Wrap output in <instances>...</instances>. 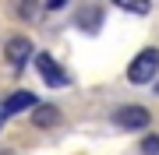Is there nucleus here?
Wrapping results in <instances>:
<instances>
[{
  "instance_id": "nucleus-1",
  "label": "nucleus",
  "mask_w": 159,
  "mask_h": 155,
  "mask_svg": "<svg viewBox=\"0 0 159 155\" xmlns=\"http://www.w3.org/2000/svg\"><path fill=\"white\" fill-rule=\"evenodd\" d=\"M156 71H159V50H156V46H148V50H142L134 60H131L127 78L134 81V85H148V81L156 78Z\"/></svg>"
},
{
  "instance_id": "nucleus-2",
  "label": "nucleus",
  "mask_w": 159,
  "mask_h": 155,
  "mask_svg": "<svg viewBox=\"0 0 159 155\" xmlns=\"http://www.w3.org/2000/svg\"><path fill=\"white\" fill-rule=\"evenodd\" d=\"M148 120H152V113L145 106H120V109H113V123L120 131H145Z\"/></svg>"
},
{
  "instance_id": "nucleus-3",
  "label": "nucleus",
  "mask_w": 159,
  "mask_h": 155,
  "mask_svg": "<svg viewBox=\"0 0 159 155\" xmlns=\"http://www.w3.org/2000/svg\"><path fill=\"white\" fill-rule=\"evenodd\" d=\"M32 63H35L39 78H43V81H46L50 88H64V85H67V74L60 71V63L53 60L50 53H35V57H32Z\"/></svg>"
},
{
  "instance_id": "nucleus-4",
  "label": "nucleus",
  "mask_w": 159,
  "mask_h": 155,
  "mask_svg": "<svg viewBox=\"0 0 159 155\" xmlns=\"http://www.w3.org/2000/svg\"><path fill=\"white\" fill-rule=\"evenodd\" d=\"M4 57L11 60V67H14V71H21L25 63H29V57H35V53H32V42H29V39L14 35V39H7V46H4Z\"/></svg>"
},
{
  "instance_id": "nucleus-5",
  "label": "nucleus",
  "mask_w": 159,
  "mask_h": 155,
  "mask_svg": "<svg viewBox=\"0 0 159 155\" xmlns=\"http://www.w3.org/2000/svg\"><path fill=\"white\" fill-rule=\"evenodd\" d=\"M21 109H35V95L32 92H14V95H7L4 99V106H0V116H14V113H21Z\"/></svg>"
},
{
  "instance_id": "nucleus-6",
  "label": "nucleus",
  "mask_w": 159,
  "mask_h": 155,
  "mask_svg": "<svg viewBox=\"0 0 159 155\" xmlns=\"http://www.w3.org/2000/svg\"><path fill=\"white\" fill-rule=\"evenodd\" d=\"M57 120H60L57 106H35V113H32V123L35 127H53Z\"/></svg>"
},
{
  "instance_id": "nucleus-7",
  "label": "nucleus",
  "mask_w": 159,
  "mask_h": 155,
  "mask_svg": "<svg viewBox=\"0 0 159 155\" xmlns=\"http://www.w3.org/2000/svg\"><path fill=\"white\" fill-rule=\"evenodd\" d=\"M142 152H145V155H159V134H145Z\"/></svg>"
}]
</instances>
